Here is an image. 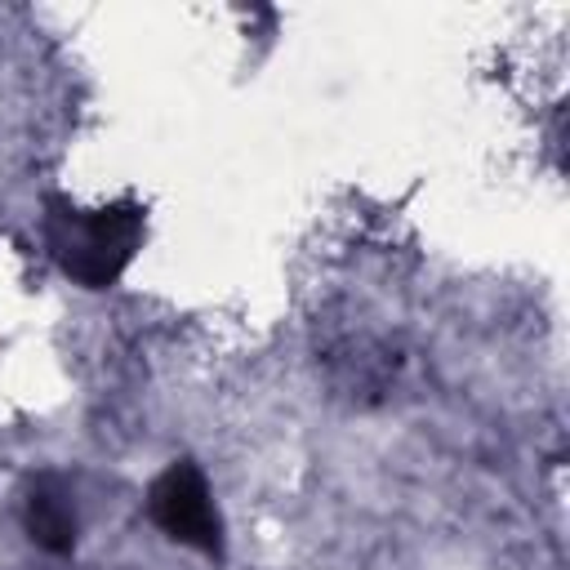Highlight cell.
Instances as JSON below:
<instances>
[{
  "mask_svg": "<svg viewBox=\"0 0 570 570\" xmlns=\"http://www.w3.org/2000/svg\"><path fill=\"white\" fill-rule=\"evenodd\" d=\"M142 223H147L142 205H134V200H111L102 209L53 205L49 209V249L71 281H80L85 289H107L129 267V258L142 240Z\"/></svg>",
  "mask_w": 570,
  "mask_h": 570,
  "instance_id": "obj_1",
  "label": "cell"
},
{
  "mask_svg": "<svg viewBox=\"0 0 570 570\" xmlns=\"http://www.w3.org/2000/svg\"><path fill=\"white\" fill-rule=\"evenodd\" d=\"M147 517L183 548H196L205 557L223 552V521L214 508V494L205 485V472L196 463H169L151 490H147Z\"/></svg>",
  "mask_w": 570,
  "mask_h": 570,
  "instance_id": "obj_2",
  "label": "cell"
},
{
  "mask_svg": "<svg viewBox=\"0 0 570 570\" xmlns=\"http://www.w3.org/2000/svg\"><path fill=\"white\" fill-rule=\"evenodd\" d=\"M22 521H27V534H31L36 548H45L53 557L76 548V508H71V494L53 476H40L31 485Z\"/></svg>",
  "mask_w": 570,
  "mask_h": 570,
  "instance_id": "obj_3",
  "label": "cell"
}]
</instances>
